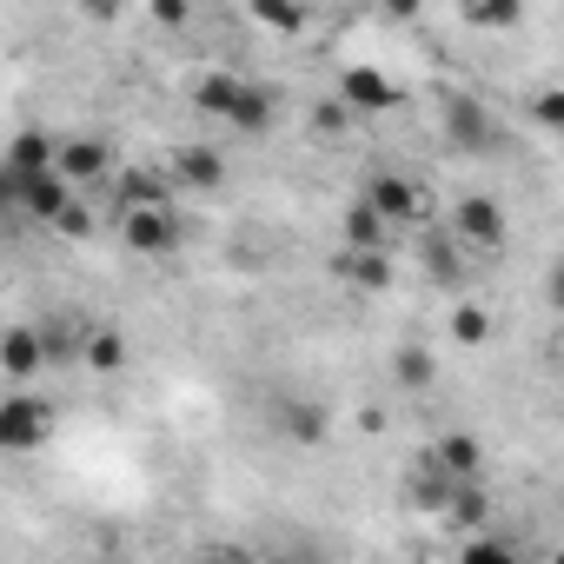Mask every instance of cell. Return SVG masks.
Masks as SVG:
<instances>
[{
    "instance_id": "obj_10",
    "label": "cell",
    "mask_w": 564,
    "mask_h": 564,
    "mask_svg": "<svg viewBox=\"0 0 564 564\" xmlns=\"http://www.w3.org/2000/svg\"><path fill=\"white\" fill-rule=\"evenodd\" d=\"M445 133L458 140V153H478V147L491 140V120H485V107H478L471 94H458V100L445 107Z\"/></svg>"
},
{
    "instance_id": "obj_21",
    "label": "cell",
    "mask_w": 564,
    "mask_h": 564,
    "mask_svg": "<svg viewBox=\"0 0 564 564\" xmlns=\"http://www.w3.org/2000/svg\"><path fill=\"white\" fill-rule=\"evenodd\" d=\"M485 333H491V313L485 306H452V339L458 346H485Z\"/></svg>"
},
{
    "instance_id": "obj_4",
    "label": "cell",
    "mask_w": 564,
    "mask_h": 564,
    "mask_svg": "<svg viewBox=\"0 0 564 564\" xmlns=\"http://www.w3.org/2000/svg\"><path fill=\"white\" fill-rule=\"evenodd\" d=\"M120 239H127L133 252L160 259V252H173V246H180V213H173V206H153V213H120Z\"/></svg>"
},
{
    "instance_id": "obj_17",
    "label": "cell",
    "mask_w": 564,
    "mask_h": 564,
    "mask_svg": "<svg viewBox=\"0 0 564 564\" xmlns=\"http://www.w3.org/2000/svg\"><path fill=\"white\" fill-rule=\"evenodd\" d=\"M452 564H524V551L505 544V538H491V531H478V538H465V544L452 551Z\"/></svg>"
},
{
    "instance_id": "obj_2",
    "label": "cell",
    "mask_w": 564,
    "mask_h": 564,
    "mask_svg": "<svg viewBox=\"0 0 564 564\" xmlns=\"http://www.w3.org/2000/svg\"><path fill=\"white\" fill-rule=\"evenodd\" d=\"M366 206H372V219H379L386 232L425 219V193H419V180H405V173H379V180L366 186Z\"/></svg>"
},
{
    "instance_id": "obj_28",
    "label": "cell",
    "mask_w": 564,
    "mask_h": 564,
    "mask_svg": "<svg viewBox=\"0 0 564 564\" xmlns=\"http://www.w3.org/2000/svg\"><path fill=\"white\" fill-rule=\"evenodd\" d=\"M319 127L339 133V127H346V107H339V100H319Z\"/></svg>"
},
{
    "instance_id": "obj_6",
    "label": "cell",
    "mask_w": 564,
    "mask_h": 564,
    "mask_svg": "<svg viewBox=\"0 0 564 564\" xmlns=\"http://www.w3.org/2000/svg\"><path fill=\"white\" fill-rule=\"evenodd\" d=\"M41 366H47V346H41V333H34V326H14V333H0V379L28 386Z\"/></svg>"
},
{
    "instance_id": "obj_5",
    "label": "cell",
    "mask_w": 564,
    "mask_h": 564,
    "mask_svg": "<svg viewBox=\"0 0 564 564\" xmlns=\"http://www.w3.org/2000/svg\"><path fill=\"white\" fill-rule=\"evenodd\" d=\"M339 107H346V113H386V107H399V87H392L379 67H346Z\"/></svg>"
},
{
    "instance_id": "obj_12",
    "label": "cell",
    "mask_w": 564,
    "mask_h": 564,
    "mask_svg": "<svg viewBox=\"0 0 564 564\" xmlns=\"http://www.w3.org/2000/svg\"><path fill=\"white\" fill-rule=\"evenodd\" d=\"M166 180L213 193V186L226 180V166H219V153H213V147H180V153H173V166H166Z\"/></svg>"
},
{
    "instance_id": "obj_9",
    "label": "cell",
    "mask_w": 564,
    "mask_h": 564,
    "mask_svg": "<svg viewBox=\"0 0 564 564\" xmlns=\"http://www.w3.org/2000/svg\"><path fill=\"white\" fill-rule=\"evenodd\" d=\"M54 173L67 186H87L107 173V140H54Z\"/></svg>"
},
{
    "instance_id": "obj_13",
    "label": "cell",
    "mask_w": 564,
    "mask_h": 564,
    "mask_svg": "<svg viewBox=\"0 0 564 564\" xmlns=\"http://www.w3.org/2000/svg\"><path fill=\"white\" fill-rule=\"evenodd\" d=\"M239 87H246L239 74H199V80H193V107L213 113V120H226V113L239 107Z\"/></svg>"
},
{
    "instance_id": "obj_24",
    "label": "cell",
    "mask_w": 564,
    "mask_h": 564,
    "mask_svg": "<svg viewBox=\"0 0 564 564\" xmlns=\"http://www.w3.org/2000/svg\"><path fill=\"white\" fill-rule=\"evenodd\" d=\"M54 232H61V239H87V232H94V213H87V206L74 199V206H67V213L54 219Z\"/></svg>"
},
{
    "instance_id": "obj_7",
    "label": "cell",
    "mask_w": 564,
    "mask_h": 564,
    "mask_svg": "<svg viewBox=\"0 0 564 564\" xmlns=\"http://www.w3.org/2000/svg\"><path fill=\"white\" fill-rule=\"evenodd\" d=\"M14 199H21V213H34V219H61L67 206H74V186L61 180V173H34V180H14Z\"/></svg>"
},
{
    "instance_id": "obj_22",
    "label": "cell",
    "mask_w": 564,
    "mask_h": 564,
    "mask_svg": "<svg viewBox=\"0 0 564 564\" xmlns=\"http://www.w3.org/2000/svg\"><path fill=\"white\" fill-rule=\"evenodd\" d=\"M252 21H259V28H272V34H300V28H306V8H265V0H259Z\"/></svg>"
},
{
    "instance_id": "obj_19",
    "label": "cell",
    "mask_w": 564,
    "mask_h": 564,
    "mask_svg": "<svg viewBox=\"0 0 564 564\" xmlns=\"http://www.w3.org/2000/svg\"><path fill=\"white\" fill-rule=\"evenodd\" d=\"M80 359H87V372H120L127 366V339L120 333H87L80 339Z\"/></svg>"
},
{
    "instance_id": "obj_29",
    "label": "cell",
    "mask_w": 564,
    "mask_h": 564,
    "mask_svg": "<svg viewBox=\"0 0 564 564\" xmlns=\"http://www.w3.org/2000/svg\"><path fill=\"white\" fill-rule=\"evenodd\" d=\"M193 564H252V557H246V551H199Z\"/></svg>"
},
{
    "instance_id": "obj_23",
    "label": "cell",
    "mask_w": 564,
    "mask_h": 564,
    "mask_svg": "<svg viewBox=\"0 0 564 564\" xmlns=\"http://www.w3.org/2000/svg\"><path fill=\"white\" fill-rule=\"evenodd\" d=\"M286 419H293V425H286L293 438H306V445H319V438H326V412H319V405H293Z\"/></svg>"
},
{
    "instance_id": "obj_16",
    "label": "cell",
    "mask_w": 564,
    "mask_h": 564,
    "mask_svg": "<svg viewBox=\"0 0 564 564\" xmlns=\"http://www.w3.org/2000/svg\"><path fill=\"white\" fill-rule=\"evenodd\" d=\"M438 511H445V524H458V531L478 538V524H485V491H478V485H452Z\"/></svg>"
},
{
    "instance_id": "obj_15",
    "label": "cell",
    "mask_w": 564,
    "mask_h": 564,
    "mask_svg": "<svg viewBox=\"0 0 564 564\" xmlns=\"http://www.w3.org/2000/svg\"><path fill=\"white\" fill-rule=\"evenodd\" d=\"M339 272L352 279V286H366V293H386L392 286V259L386 252H339Z\"/></svg>"
},
{
    "instance_id": "obj_27",
    "label": "cell",
    "mask_w": 564,
    "mask_h": 564,
    "mask_svg": "<svg viewBox=\"0 0 564 564\" xmlns=\"http://www.w3.org/2000/svg\"><path fill=\"white\" fill-rule=\"evenodd\" d=\"M538 120H544V127H557V120H564V94H557V87H544V94H538Z\"/></svg>"
},
{
    "instance_id": "obj_11",
    "label": "cell",
    "mask_w": 564,
    "mask_h": 564,
    "mask_svg": "<svg viewBox=\"0 0 564 564\" xmlns=\"http://www.w3.org/2000/svg\"><path fill=\"white\" fill-rule=\"evenodd\" d=\"M34 173H54V140L28 127L8 140V180H34Z\"/></svg>"
},
{
    "instance_id": "obj_8",
    "label": "cell",
    "mask_w": 564,
    "mask_h": 564,
    "mask_svg": "<svg viewBox=\"0 0 564 564\" xmlns=\"http://www.w3.org/2000/svg\"><path fill=\"white\" fill-rule=\"evenodd\" d=\"M432 471H438L445 485H478V471H485V452H478V438H465V432H445V438H438V452H432Z\"/></svg>"
},
{
    "instance_id": "obj_1",
    "label": "cell",
    "mask_w": 564,
    "mask_h": 564,
    "mask_svg": "<svg viewBox=\"0 0 564 564\" xmlns=\"http://www.w3.org/2000/svg\"><path fill=\"white\" fill-rule=\"evenodd\" d=\"M54 432V405L41 392H14L0 399V452H41Z\"/></svg>"
},
{
    "instance_id": "obj_26",
    "label": "cell",
    "mask_w": 564,
    "mask_h": 564,
    "mask_svg": "<svg viewBox=\"0 0 564 564\" xmlns=\"http://www.w3.org/2000/svg\"><path fill=\"white\" fill-rule=\"evenodd\" d=\"M471 21L478 28H518V0H511V8H471Z\"/></svg>"
},
{
    "instance_id": "obj_3",
    "label": "cell",
    "mask_w": 564,
    "mask_h": 564,
    "mask_svg": "<svg viewBox=\"0 0 564 564\" xmlns=\"http://www.w3.org/2000/svg\"><path fill=\"white\" fill-rule=\"evenodd\" d=\"M505 206L498 199H485V193H471V199H458L452 206V246H478V252H498L505 246Z\"/></svg>"
},
{
    "instance_id": "obj_18",
    "label": "cell",
    "mask_w": 564,
    "mask_h": 564,
    "mask_svg": "<svg viewBox=\"0 0 564 564\" xmlns=\"http://www.w3.org/2000/svg\"><path fill=\"white\" fill-rule=\"evenodd\" d=\"M226 120H232V127H239V133H265V127H272V94H265V87H252V80H246V87H239V107H232V113H226Z\"/></svg>"
},
{
    "instance_id": "obj_25",
    "label": "cell",
    "mask_w": 564,
    "mask_h": 564,
    "mask_svg": "<svg viewBox=\"0 0 564 564\" xmlns=\"http://www.w3.org/2000/svg\"><path fill=\"white\" fill-rule=\"evenodd\" d=\"M399 379L405 386H432V359L425 352H399Z\"/></svg>"
},
{
    "instance_id": "obj_20",
    "label": "cell",
    "mask_w": 564,
    "mask_h": 564,
    "mask_svg": "<svg viewBox=\"0 0 564 564\" xmlns=\"http://www.w3.org/2000/svg\"><path fill=\"white\" fill-rule=\"evenodd\" d=\"M120 199H127V213H153V206H166V180L160 173H127Z\"/></svg>"
},
{
    "instance_id": "obj_14",
    "label": "cell",
    "mask_w": 564,
    "mask_h": 564,
    "mask_svg": "<svg viewBox=\"0 0 564 564\" xmlns=\"http://www.w3.org/2000/svg\"><path fill=\"white\" fill-rule=\"evenodd\" d=\"M339 232H346V252H386V226L372 219V206H366V199H352V206H346Z\"/></svg>"
}]
</instances>
